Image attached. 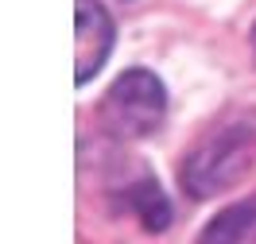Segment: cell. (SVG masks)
Wrapping results in <instances>:
<instances>
[{"mask_svg":"<svg viewBox=\"0 0 256 244\" xmlns=\"http://www.w3.org/2000/svg\"><path fill=\"white\" fill-rule=\"evenodd\" d=\"M252 155H256V132L248 124H229V128L214 132L182 163V190L190 198H214L218 190L233 186L248 171Z\"/></svg>","mask_w":256,"mask_h":244,"instance_id":"1","label":"cell"},{"mask_svg":"<svg viewBox=\"0 0 256 244\" xmlns=\"http://www.w3.org/2000/svg\"><path fill=\"white\" fill-rule=\"evenodd\" d=\"M163 109H167L163 81L148 70H124L105 93V124L124 140L156 132L163 120Z\"/></svg>","mask_w":256,"mask_h":244,"instance_id":"2","label":"cell"},{"mask_svg":"<svg viewBox=\"0 0 256 244\" xmlns=\"http://www.w3.org/2000/svg\"><path fill=\"white\" fill-rule=\"evenodd\" d=\"M74 81L86 85L90 78H97V70L105 66L112 50V19L97 0H74Z\"/></svg>","mask_w":256,"mask_h":244,"instance_id":"3","label":"cell"},{"mask_svg":"<svg viewBox=\"0 0 256 244\" xmlns=\"http://www.w3.org/2000/svg\"><path fill=\"white\" fill-rule=\"evenodd\" d=\"M252 225H256V198H248V202H240L233 210L218 213V217L202 229V241L198 244H240Z\"/></svg>","mask_w":256,"mask_h":244,"instance_id":"4","label":"cell"},{"mask_svg":"<svg viewBox=\"0 0 256 244\" xmlns=\"http://www.w3.org/2000/svg\"><path fill=\"white\" fill-rule=\"evenodd\" d=\"M128 206L140 213L148 233H163L171 225V202L163 198V190L152 179H140L136 186H128Z\"/></svg>","mask_w":256,"mask_h":244,"instance_id":"5","label":"cell"},{"mask_svg":"<svg viewBox=\"0 0 256 244\" xmlns=\"http://www.w3.org/2000/svg\"><path fill=\"white\" fill-rule=\"evenodd\" d=\"M252 50H256V27H252Z\"/></svg>","mask_w":256,"mask_h":244,"instance_id":"6","label":"cell"}]
</instances>
